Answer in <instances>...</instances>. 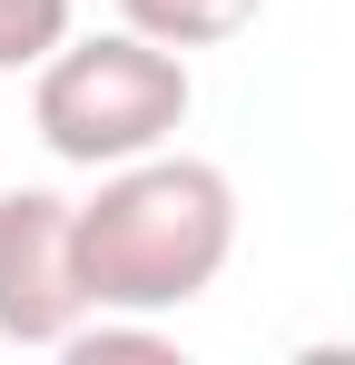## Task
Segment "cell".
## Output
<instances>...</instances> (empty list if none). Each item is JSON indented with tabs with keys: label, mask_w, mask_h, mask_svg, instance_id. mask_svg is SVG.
I'll list each match as a JSON object with an SVG mask.
<instances>
[{
	"label": "cell",
	"mask_w": 355,
	"mask_h": 365,
	"mask_svg": "<svg viewBox=\"0 0 355 365\" xmlns=\"http://www.w3.org/2000/svg\"><path fill=\"white\" fill-rule=\"evenodd\" d=\"M237 257V187L217 158L148 148L99 168L79 197V277L89 316H178L197 306Z\"/></svg>",
	"instance_id": "obj_1"
},
{
	"label": "cell",
	"mask_w": 355,
	"mask_h": 365,
	"mask_svg": "<svg viewBox=\"0 0 355 365\" xmlns=\"http://www.w3.org/2000/svg\"><path fill=\"white\" fill-rule=\"evenodd\" d=\"M187 50L148 40V30H69L50 60L30 69V128L59 168H118V158H148L168 148L187 119Z\"/></svg>",
	"instance_id": "obj_2"
},
{
	"label": "cell",
	"mask_w": 355,
	"mask_h": 365,
	"mask_svg": "<svg viewBox=\"0 0 355 365\" xmlns=\"http://www.w3.org/2000/svg\"><path fill=\"white\" fill-rule=\"evenodd\" d=\"M89 326L79 277V197L59 187H0V346H69Z\"/></svg>",
	"instance_id": "obj_3"
},
{
	"label": "cell",
	"mask_w": 355,
	"mask_h": 365,
	"mask_svg": "<svg viewBox=\"0 0 355 365\" xmlns=\"http://www.w3.org/2000/svg\"><path fill=\"white\" fill-rule=\"evenodd\" d=\"M257 10H267V0H118V20L148 30V40H168V50H217Z\"/></svg>",
	"instance_id": "obj_4"
},
{
	"label": "cell",
	"mask_w": 355,
	"mask_h": 365,
	"mask_svg": "<svg viewBox=\"0 0 355 365\" xmlns=\"http://www.w3.org/2000/svg\"><path fill=\"white\" fill-rule=\"evenodd\" d=\"M69 40V0H0V79H30Z\"/></svg>",
	"instance_id": "obj_5"
}]
</instances>
